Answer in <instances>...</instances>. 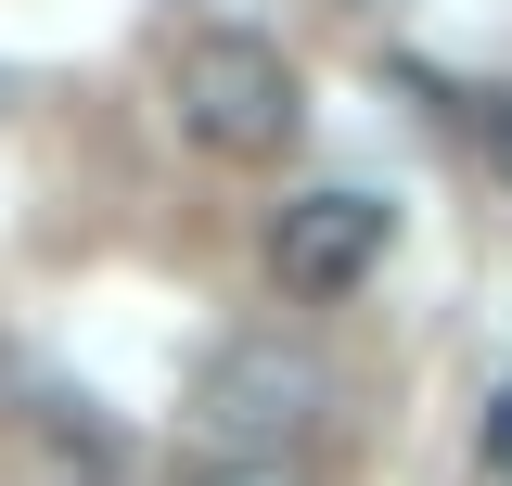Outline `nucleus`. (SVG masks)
Masks as SVG:
<instances>
[{"label":"nucleus","instance_id":"423d86ee","mask_svg":"<svg viewBox=\"0 0 512 486\" xmlns=\"http://www.w3.org/2000/svg\"><path fill=\"white\" fill-rule=\"evenodd\" d=\"M192 486H308L295 461H218V474H192Z\"/></svg>","mask_w":512,"mask_h":486},{"label":"nucleus","instance_id":"6e6552de","mask_svg":"<svg viewBox=\"0 0 512 486\" xmlns=\"http://www.w3.org/2000/svg\"><path fill=\"white\" fill-rule=\"evenodd\" d=\"M500 486H512V474H500Z\"/></svg>","mask_w":512,"mask_h":486},{"label":"nucleus","instance_id":"f03ea898","mask_svg":"<svg viewBox=\"0 0 512 486\" xmlns=\"http://www.w3.org/2000/svg\"><path fill=\"white\" fill-rule=\"evenodd\" d=\"M308 423H333V359L308 333H231L192 371V435L218 461H282Z\"/></svg>","mask_w":512,"mask_h":486},{"label":"nucleus","instance_id":"0eeeda50","mask_svg":"<svg viewBox=\"0 0 512 486\" xmlns=\"http://www.w3.org/2000/svg\"><path fill=\"white\" fill-rule=\"evenodd\" d=\"M487 154H500V167H512V103H500V128H487Z\"/></svg>","mask_w":512,"mask_h":486},{"label":"nucleus","instance_id":"39448f33","mask_svg":"<svg viewBox=\"0 0 512 486\" xmlns=\"http://www.w3.org/2000/svg\"><path fill=\"white\" fill-rule=\"evenodd\" d=\"M474 448H487V474H512V384L487 397V423H474Z\"/></svg>","mask_w":512,"mask_h":486},{"label":"nucleus","instance_id":"20e7f679","mask_svg":"<svg viewBox=\"0 0 512 486\" xmlns=\"http://www.w3.org/2000/svg\"><path fill=\"white\" fill-rule=\"evenodd\" d=\"M13 486H116V461H103V435H90V423L26 410V423H13Z\"/></svg>","mask_w":512,"mask_h":486},{"label":"nucleus","instance_id":"7ed1b4c3","mask_svg":"<svg viewBox=\"0 0 512 486\" xmlns=\"http://www.w3.org/2000/svg\"><path fill=\"white\" fill-rule=\"evenodd\" d=\"M384 243H397V205H384V192H295V205L269 218V282L333 307V295H359L384 269Z\"/></svg>","mask_w":512,"mask_h":486},{"label":"nucleus","instance_id":"f257e3e1","mask_svg":"<svg viewBox=\"0 0 512 486\" xmlns=\"http://www.w3.org/2000/svg\"><path fill=\"white\" fill-rule=\"evenodd\" d=\"M167 103H180V141L218 154V167H269V154H295V128H308L295 64H282V39H256V26H205V39L167 64Z\"/></svg>","mask_w":512,"mask_h":486}]
</instances>
